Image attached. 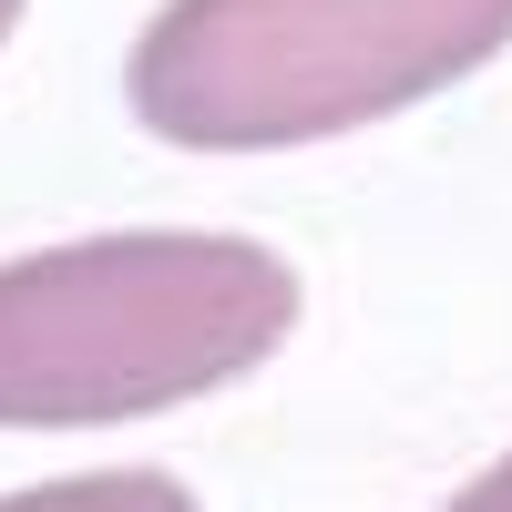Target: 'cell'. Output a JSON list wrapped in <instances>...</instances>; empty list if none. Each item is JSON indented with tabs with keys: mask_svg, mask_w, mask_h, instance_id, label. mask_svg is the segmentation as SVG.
Segmentation results:
<instances>
[{
	"mask_svg": "<svg viewBox=\"0 0 512 512\" xmlns=\"http://www.w3.org/2000/svg\"><path fill=\"white\" fill-rule=\"evenodd\" d=\"M297 267L256 236L134 226L0 267V431H113L267 369Z\"/></svg>",
	"mask_w": 512,
	"mask_h": 512,
	"instance_id": "6da1fadb",
	"label": "cell"
},
{
	"mask_svg": "<svg viewBox=\"0 0 512 512\" xmlns=\"http://www.w3.org/2000/svg\"><path fill=\"white\" fill-rule=\"evenodd\" d=\"M502 41L512 0H164L123 103L195 154H287L472 82Z\"/></svg>",
	"mask_w": 512,
	"mask_h": 512,
	"instance_id": "7a4b0ae2",
	"label": "cell"
},
{
	"mask_svg": "<svg viewBox=\"0 0 512 512\" xmlns=\"http://www.w3.org/2000/svg\"><path fill=\"white\" fill-rule=\"evenodd\" d=\"M0 512H195V492L175 472H62V482H31V492H0Z\"/></svg>",
	"mask_w": 512,
	"mask_h": 512,
	"instance_id": "3957f363",
	"label": "cell"
},
{
	"mask_svg": "<svg viewBox=\"0 0 512 512\" xmlns=\"http://www.w3.org/2000/svg\"><path fill=\"white\" fill-rule=\"evenodd\" d=\"M451 512H512V451L492 461V472H482L472 492H451Z\"/></svg>",
	"mask_w": 512,
	"mask_h": 512,
	"instance_id": "277c9868",
	"label": "cell"
},
{
	"mask_svg": "<svg viewBox=\"0 0 512 512\" xmlns=\"http://www.w3.org/2000/svg\"><path fill=\"white\" fill-rule=\"evenodd\" d=\"M11 31H21V0H0V41H11Z\"/></svg>",
	"mask_w": 512,
	"mask_h": 512,
	"instance_id": "5b68a950",
	"label": "cell"
}]
</instances>
